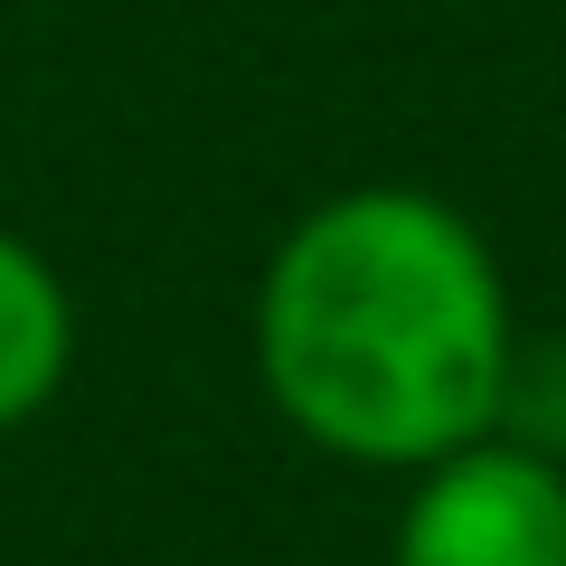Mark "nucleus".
I'll return each instance as SVG.
<instances>
[{
  "label": "nucleus",
  "instance_id": "nucleus-1",
  "mask_svg": "<svg viewBox=\"0 0 566 566\" xmlns=\"http://www.w3.org/2000/svg\"><path fill=\"white\" fill-rule=\"evenodd\" d=\"M255 368L303 444L424 472L501 434L520 322L491 237L434 189L368 180L303 208L255 283Z\"/></svg>",
  "mask_w": 566,
  "mask_h": 566
},
{
  "label": "nucleus",
  "instance_id": "nucleus-2",
  "mask_svg": "<svg viewBox=\"0 0 566 566\" xmlns=\"http://www.w3.org/2000/svg\"><path fill=\"white\" fill-rule=\"evenodd\" d=\"M387 566H566V463L520 434H482L424 463Z\"/></svg>",
  "mask_w": 566,
  "mask_h": 566
},
{
  "label": "nucleus",
  "instance_id": "nucleus-3",
  "mask_svg": "<svg viewBox=\"0 0 566 566\" xmlns=\"http://www.w3.org/2000/svg\"><path fill=\"white\" fill-rule=\"evenodd\" d=\"M66 368H76V303L57 264L0 227V434L39 416L66 387Z\"/></svg>",
  "mask_w": 566,
  "mask_h": 566
}]
</instances>
